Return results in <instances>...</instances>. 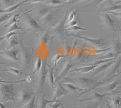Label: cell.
<instances>
[{"label": "cell", "mask_w": 121, "mask_h": 108, "mask_svg": "<svg viewBox=\"0 0 121 108\" xmlns=\"http://www.w3.org/2000/svg\"><path fill=\"white\" fill-rule=\"evenodd\" d=\"M19 52V59L21 61V66L23 68H27L30 66L33 58V49L27 47L21 43Z\"/></svg>", "instance_id": "obj_1"}, {"label": "cell", "mask_w": 121, "mask_h": 108, "mask_svg": "<svg viewBox=\"0 0 121 108\" xmlns=\"http://www.w3.org/2000/svg\"><path fill=\"white\" fill-rule=\"evenodd\" d=\"M0 100L3 102H15L14 86L12 84L0 83Z\"/></svg>", "instance_id": "obj_2"}, {"label": "cell", "mask_w": 121, "mask_h": 108, "mask_svg": "<svg viewBox=\"0 0 121 108\" xmlns=\"http://www.w3.org/2000/svg\"><path fill=\"white\" fill-rule=\"evenodd\" d=\"M100 15L103 27L112 32H117L118 31V24L110 14L108 12H101Z\"/></svg>", "instance_id": "obj_3"}, {"label": "cell", "mask_w": 121, "mask_h": 108, "mask_svg": "<svg viewBox=\"0 0 121 108\" xmlns=\"http://www.w3.org/2000/svg\"><path fill=\"white\" fill-rule=\"evenodd\" d=\"M70 81L73 82V84L78 87L84 88V89H87L88 87H90V86L93 87L98 83L91 78L84 77V76H79V77L76 78L75 80H70Z\"/></svg>", "instance_id": "obj_4"}, {"label": "cell", "mask_w": 121, "mask_h": 108, "mask_svg": "<svg viewBox=\"0 0 121 108\" xmlns=\"http://www.w3.org/2000/svg\"><path fill=\"white\" fill-rule=\"evenodd\" d=\"M68 36H73L75 38H79L81 39L82 40L85 41L87 42L89 45H91L95 47H103L105 46V43L104 42L103 38H89L87 36H81L78 34H74V33H70L68 34Z\"/></svg>", "instance_id": "obj_5"}, {"label": "cell", "mask_w": 121, "mask_h": 108, "mask_svg": "<svg viewBox=\"0 0 121 108\" xmlns=\"http://www.w3.org/2000/svg\"><path fill=\"white\" fill-rule=\"evenodd\" d=\"M34 95H35V93L29 90L24 89L21 85V89L19 92L17 100L21 106H22L26 103H27L32 99V97H33Z\"/></svg>", "instance_id": "obj_6"}, {"label": "cell", "mask_w": 121, "mask_h": 108, "mask_svg": "<svg viewBox=\"0 0 121 108\" xmlns=\"http://www.w3.org/2000/svg\"><path fill=\"white\" fill-rule=\"evenodd\" d=\"M19 49L13 47L10 49H6L0 51V55L6 60L13 61H18L19 59Z\"/></svg>", "instance_id": "obj_7"}, {"label": "cell", "mask_w": 121, "mask_h": 108, "mask_svg": "<svg viewBox=\"0 0 121 108\" xmlns=\"http://www.w3.org/2000/svg\"><path fill=\"white\" fill-rule=\"evenodd\" d=\"M47 73H48V68L46 60H43V65L38 73V89H41L44 86L45 81L47 80Z\"/></svg>", "instance_id": "obj_8"}, {"label": "cell", "mask_w": 121, "mask_h": 108, "mask_svg": "<svg viewBox=\"0 0 121 108\" xmlns=\"http://www.w3.org/2000/svg\"><path fill=\"white\" fill-rule=\"evenodd\" d=\"M24 22L25 26L28 29L33 30V31H39L43 30L42 27L38 23L37 21L32 17H30L27 13H25L24 17Z\"/></svg>", "instance_id": "obj_9"}, {"label": "cell", "mask_w": 121, "mask_h": 108, "mask_svg": "<svg viewBox=\"0 0 121 108\" xmlns=\"http://www.w3.org/2000/svg\"><path fill=\"white\" fill-rule=\"evenodd\" d=\"M54 91L53 95V99L54 100H57V99L61 98L63 96H65L68 95L69 92L67 90V89L59 81H57V83L55 86V89Z\"/></svg>", "instance_id": "obj_10"}, {"label": "cell", "mask_w": 121, "mask_h": 108, "mask_svg": "<svg viewBox=\"0 0 121 108\" xmlns=\"http://www.w3.org/2000/svg\"><path fill=\"white\" fill-rule=\"evenodd\" d=\"M112 52L114 55V58H116L121 54V43L119 39H113L112 40Z\"/></svg>", "instance_id": "obj_11"}, {"label": "cell", "mask_w": 121, "mask_h": 108, "mask_svg": "<svg viewBox=\"0 0 121 108\" xmlns=\"http://www.w3.org/2000/svg\"><path fill=\"white\" fill-rule=\"evenodd\" d=\"M115 61V60H113V61H110V62L102 64H100V65L98 66L95 70H94V72L92 74V76H96V75H98L100 73L102 72H104L105 71H107L110 68V66H112L113 64V63Z\"/></svg>", "instance_id": "obj_12"}, {"label": "cell", "mask_w": 121, "mask_h": 108, "mask_svg": "<svg viewBox=\"0 0 121 108\" xmlns=\"http://www.w3.org/2000/svg\"><path fill=\"white\" fill-rule=\"evenodd\" d=\"M109 93H107L105 94H100L99 93L97 92L96 91H94L92 93V94L87 99H82V100H79V101L80 102H84V101H101L104 99L105 97Z\"/></svg>", "instance_id": "obj_13"}, {"label": "cell", "mask_w": 121, "mask_h": 108, "mask_svg": "<svg viewBox=\"0 0 121 108\" xmlns=\"http://www.w3.org/2000/svg\"><path fill=\"white\" fill-rule=\"evenodd\" d=\"M121 64V55L118 56V57L116 58V59L115 60V61L113 63V65L112 66H110V69L109 68L108 69L107 73L106 74H107L108 76H112L113 74L117 72V71L118 70L119 68H120V66Z\"/></svg>", "instance_id": "obj_14"}, {"label": "cell", "mask_w": 121, "mask_h": 108, "mask_svg": "<svg viewBox=\"0 0 121 108\" xmlns=\"http://www.w3.org/2000/svg\"><path fill=\"white\" fill-rule=\"evenodd\" d=\"M46 94H43L39 97L38 99L37 100V108H47V106L50 103L55 102L56 100H48L45 99V97L46 95Z\"/></svg>", "instance_id": "obj_15"}, {"label": "cell", "mask_w": 121, "mask_h": 108, "mask_svg": "<svg viewBox=\"0 0 121 108\" xmlns=\"http://www.w3.org/2000/svg\"><path fill=\"white\" fill-rule=\"evenodd\" d=\"M48 73H47V81L48 83V85H50V87L52 89V90L53 91L54 89H55V76H54L53 74V68H52V66L48 65Z\"/></svg>", "instance_id": "obj_16"}, {"label": "cell", "mask_w": 121, "mask_h": 108, "mask_svg": "<svg viewBox=\"0 0 121 108\" xmlns=\"http://www.w3.org/2000/svg\"><path fill=\"white\" fill-rule=\"evenodd\" d=\"M57 12L56 10H54L53 9L49 13L45 15L44 17H43V18H40V22H41L42 24H48L50 22H51L55 18V15L56 14Z\"/></svg>", "instance_id": "obj_17"}, {"label": "cell", "mask_w": 121, "mask_h": 108, "mask_svg": "<svg viewBox=\"0 0 121 108\" xmlns=\"http://www.w3.org/2000/svg\"><path fill=\"white\" fill-rule=\"evenodd\" d=\"M54 8H55V7L49 6V5L42 6V7H40L38 9L36 14H37L39 18L40 19V18H43V17L46 15L48 13H49Z\"/></svg>", "instance_id": "obj_18"}, {"label": "cell", "mask_w": 121, "mask_h": 108, "mask_svg": "<svg viewBox=\"0 0 121 108\" xmlns=\"http://www.w3.org/2000/svg\"><path fill=\"white\" fill-rule=\"evenodd\" d=\"M73 10V8L69 10L66 12V14H65L64 17H63V18H62V19L61 20V21L59 22L58 25L56 26L53 29V30L55 32H63V31H64L65 29V22H66L67 17V15L69 13V12H70V10Z\"/></svg>", "instance_id": "obj_19"}, {"label": "cell", "mask_w": 121, "mask_h": 108, "mask_svg": "<svg viewBox=\"0 0 121 108\" xmlns=\"http://www.w3.org/2000/svg\"><path fill=\"white\" fill-rule=\"evenodd\" d=\"M98 66L88 65L87 66H83L81 67V68H75V69H71L70 71V72H81V73H88V72H90V71H94Z\"/></svg>", "instance_id": "obj_20"}, {"label": "cell", "mask_w": 121, "mask_h": 108, "mask_svg": "<svg viewBox=\"0 0 121 108\" xmlns=\"http://www.w3.org/2000/svg\"><path fill=\"white\" fill-rule=\"evenodd\" d=\"M63 86H64L65 88L67 89V90L69 92H73L76 91V90H79L80 92H83L85 90V89L84 88H81V87H79L78 86H77L76 85H75L74 84L72 83H62Z\"/></svg>", "instance_id": "obj_21"}, {"label": "cell", "mask_w": 121, "mask_h": 108, "mask_svg": "<svg viewBox=\"0 0 121 108\" xmlns=\"http://www.w3.org/2000/svg\"><path fill=\"white\" fill-rule=\"evenodd\" d=\"M50 39V35L49 31H47L42 33L38 38V44L39 45H43V44H47L48 41Z\"/></svg>", "instance_id": "obj_22"}, {"label": "cell", "mask_w": 121, "mask_h": 108, "mask_svg": "<svg viewBox=\"0 0 121 108\" xmlns=\"http://www.w3.org/2000/svg\"><path fill=\"white\" fill-rule=\"evenodd\" d=\"M73 64L70 62V61H68L67 62L65 63V66L63 68V69H62L61 72H60V73L57 76V78H58V79H60L61 78L64 77V76L66 75L67 73L71 70V69L73 68Z\"/></svg>", "instance_id": "obj_23"}, {"label": "cell", "mask_w": 121, "mask_h": 108, "mask_svg": "<svg viewBox=\"0 0 121 108\" xmlns=\"http://www.w3.org/2000/svg\"><path fill=\"white\" fill-rule=\"evenodd\" d=\"M110 101V105L113 108H121V97L119 96H114L112 99L107 97Z\"/></svg>", "instance_id": "obj_24"}, {"label": "cell", "mask_w": 121, "mask_h": 108, "mask_svg": "<svg viewBox=\"0 0 121 108\" xmlns=\"http://www.w3.org/2000/svg\"><path fill=\"white\" fill-rule=\"evenodd\" d=\"M21 42L19 41L18 40V36L16 35H14L12 37H11L8 40V45H7V49H10L13 47H15L18 45H19L21 44Z\"/></svg>", "instance_id": "obj_25"}, {"label": "cell", "mask_w": 121, "mask_h": 108, "mask_svg": "<svg viewBox=\"0 0 121 108\" xmlns=\"http://www.w3.org/2000/svg\"><path fill=\"white\" fill-rule=\"evenodd\" d=\"M119 85V82L117 81H114L112 83H108L105 85L104 87V90L107 92H112L114 91L117 86Z\"/></svg>", "instance_id": "obj_26"}, {"label": "cell", "mask_w": 121, "mask_h": 108, "mask_svg": "<svg viewBox=\"0 0 121 108\" xmlns=\"http://www.w3.org/2000/svg\"><path fill=\"white\" fill-rule=\"evenodd\" d=\"M27 2H29V0H25V1H23L21 3H19L18 4H16L15 5L12 6H10V7H8L7 9H4V14H9V13H12L13 12L15 11V10L17 9V8L21 6V5L24 4L25 3H27Z\"/></svg>", "instance_id": "obj_27"}, {"label": "cell", "mask_w": 121, "mask_h": 108, "mask_svg": "<svg viewBox=\"0 0 121 108\" xmlns=\"http://www.w3.org/2000/svg\"><path fill=\"white\" fill-rule=\"evenodd\" d=\"M19 15V14H16L13 15L7 21V22L4 25V27H9L11 25H12L13 24L15 23V22H17L19 21V20L18 19V17Z\"/></svg>", "instance_id": "obj_28"}, {"label": "cell", "mask_w": 121, "mask_h": 108, "mask_svg": "<svg viewBox=\"0 0 121 108\" xmlns=\"http://www.w3.org/2000/svg\"><path fill=\"white\" fill-rule=\"evenodd\" d=\"M36 106V95H34L32 99L26 104L21 106L22 108H35Z\"/></svg>", "instance_id": "obj_29"}, {"label": "cell", "mask_w": 121, "mask_h": 108, "mask_svg": "<svg viewBox=\"0 0 121 108\" xmlns=\"http://www.w3.org/2000/svg\"><path fill=\"white\" fill-rule=\"evenodd\" d=\"M20 34V33H18L17 32H7L4 34V36H0V42L3 40H9L11 37L16 35Z\"/></svg>", "instance_id": "obj_30"}, {"label": "cell", "mask_w": 121, "mask_h": 108, "mask_svg": "<svg viewBox=\"0 0 121 108\" xmlns=\"http://www.w3.org/2000/svg\"><path fill=\"white\" fill-rule=\"evenodd\" d=\"M0 71H1V72H10V73H13V74L16 75H19L21 74L19 69H17V68H11V67L7 68V69H6L0 70Z\"/></svg>", "instance_id": "obj_31"}, {"label": "cell", "mask_w": 121, "mask_h": 108, "mask_svg": "<svg viewBox=\"0 0 121 108\" xmlns=\"http://www.w3.org/2000/svg\"><path fill=\"white\" fill-rule=\"evenodd\" d=\"M42 65H43V60L41 58H38L37 60H36V64H35V67L34 72L37 73L38 74L40 70L42 68Z\"/></svg>", "instance_id": "obj_32"}, {"label": "cell", "mask_w": 121, "mask_h": 108, "mask_svg": "<svg viewBox=\"0 0 121 108\" xmlns=\"http://www.w3.org/2000/svg\"><path fill=\"white\" fill-rule=\"evenodd\" d=\"M87 28H84L82 27L79 26L75 25L74 26L70 27L69 28H65L64 31H73V32H76V31H87Z\"/></svg>", "instance_id": "obj_33"}, {"label": "cell", "mask_w": 121, "mask_h": 108, "mask_svg": "<svg viewBox=\"0 0 121 108\" xmlns=\"http://www.w3.org/2000/svg\"><path fill=\"white\" fill-rule=\"evenodd\" d=\"M12 16V13L9 14H3L0 15V24H1L5 21H7Z\"/></svg>", "instance_id": "obj_34"}, {"label": "cell", "mask_w": 121, "mask_h": 108, "mask_svg": "<svg viewBox=\"0 0 121 108\" xmlns=\"http://www.w3.org/2000/svg\"><path fill=\"white\" fill-rule=\"evenodd\" d=\"M19 30H22V28L19 27L18 25H17V22H15V23L13 24L12 25L9 26L6 33H7V32H15V31H19Z\"/></svg>", "instance_id": "obj_35"}, {"label": "cell", "mask_w": 121, "mask_h": 108, "mask_svg": "<svg viewBox=\"0 0 121 108\" xmlns=\"http://www.w3.org/2000/svg\"><path fill=\"white\" fill-rule=\"evenodd\" d=\"M45 2V4H47V5L53 6V7L62 4V1H60V0H47V1Z\"/></svg>", "instance_id": "obj_36"}, {"label": "cell", "mask_w": 121, "mask_h": 108, "mask_svg": "<svg viewBox=\"0 0 121 108\" xmlns=\"http://www.w3.org/2000/svg\"><path fill=\"white\" fill-rule=\"evenodd\" d=\"M105 1V0H93V1L91 2L90 3L87 4L86 7H88V6L91 7V6H93V7H94V8L96 9L98 6H99V4H101L102 2Z\"/></svg>", "instance_id": "obj_37"}, {"label": "cell", "mask_w": 121, "mask_h": 108, "mask_svg": "<svg viewBox=\"0 0 121 108\" xmlns=\"http://www.w3.org/2000/svg\"><path fill=\"white\" fill-rule=\"evenodd\" d=\"M1 3L5 9H7L10 6H13L14 0H1Z\"/></svg>", "instance_id": "obj_38"}, {"label": "cell", "mask_w": 121, "mask_h": 108, "mask_svg": "<svg viewBox=\"0 0 121 108\" xmlns=\"http://www.w3.org/2000/svg\"><path fill=\"white\" fill-rule=\"evenodd\" d=\"M62 104L61 103L60 101L56 100V101H55V102L49 103V104H48V106H47V107H48V108H59V107L61 106Z\"/></svg>", "instance_id": "obj_39"}, {"label": "cell", "mask_w": 121, "mask_h": 108, "mask_svg": "<svg viewBox=\"0 0 121 108\" xmlns=\"http://www.w3.org/2000/svg\"><path fill=\"white\" fill-rule=\"evenodd\" d=\"M77 11H74V10H73L71 13H70V14L69 15V17H68V21L70 22V21L73 20L74 18V17H75V15L76 14Z\"/></svg>", "instance_id": "obj_40"}, {"label": "cell", "mask_w": 121, "mask_h": 108, "mask_svg": "<svg viewBox=\"0 0 121 108\" xmlns=\"http://www.w3.org/2000/svg\"><path fill=\"white\" fill-rule=\"evenodd\" d=\"M108 13L121 19V11H110L108 12Z\"/></svg>", "instance_id": "obj_41"}, {"label": "cell", "mask_w": 121, "mask_h": 108, "mask_svg": "<svg viewBox=\"0 0 121 108\" xmlns=\"http://www.w3.org/2000/svg\"><path fill=\"white\" fill-rule=\"evenodd\" d=\"M77 23H78L77 20H76V19H73V20H72V21L68 22L67 26L66 27V28H69V27H72V26H74L75 25H77Z\"/></svg>", "instance_id": "obj_42"}, {"label": "cell", "mask_w": 121, "mask_h": 108, "mask_svg": "<svg viewBox=\"0 0 121 108\" xmlns=\"http://www.w3.org/2000/svg\"><path fill=\"white\" fill-rule=\"evenodd\" d=\"M46 1H47V0H29V3H39V2Z\"/></svg>", "instance_id": "obj_43"}, {"label": "cell", "mask_w": 121, "mask_h": 108, "mask_svg": "<svg viewBox=\"0 0 121 108\" xmlns=\"http://www.w3.org/2000/svg\"><path fill=\"white\" fill-rule=\"evenodd\" d=\"M106 103H106L105 108H113L112 106H111V105H110V103L108 102V101L107 99H106Z\"/></svg>", "instance_id": "obj_44"}, {"label": "cell", "mask_w": 121, "mask_h": 108, "mask_svg": "<svg viewBox=\"0 0 121 108\" xmlns=\"http://www.w3.org/2000/svg\"><path fill=\"white\" fill-rule=\"evenodd\" d=\"M62 57H63V55H58V57H57L56 59H54L55 60V64L56 65V63L58 62V61L59 60H60V58H61Z\"/></svg>", "instance_id": "obj_45"}, {"label": "cell", "mask_w": 121, "mask_h": 108, "mask_svg": "<svg viewBox=\"0 0 121 108\" xmlns=\"http://www.w3.org/2000/svg\"><path fill=\"white\" fill-rule=\"evenodd\" d=\"M0 108H6L3 103L0 102Z\"/></svg>", "instance_id": "obj_46"}, {"label": "cell", "mask_w": 121, "mask_h": 108, "mask_svg": "<svg viewBox=\"0 0 121 108\" xmlns=\"http://www.w3.org/2000/svg\"><path fill=\"white\" fill-rule=\"evenodd\" d=\"M119 40L121 43V31H119Z\"/></svg>", "instance_id": "obj_47"}, {"label": "cell", "mask_w": 121, "mask_h": 108, "mask_svg": "<svg viewBox=\"0 0 121 108\" xmlns=\"http://www.w3.org/2000/svg\"><path fill=\"white\" fill-rule=\"evenodd\" d=\"M26 80L28 82H30V81L32 80V78H31V77H30V76H29V77L27 78V79Z\"/></svg>", "instance_id": "obj_48"}, {"label": "cell", "mask_w": 121, "mask_h": 108, "mask_svg": "<svg viewBox=\"0 0 121 108\" xmlns=\"http://www.w3.org/2000/svg\"><path fill=\"white\" fill-rule=\"evenodd\" d=\"M4 14V9H0V15Z\"/></svg>", "instance_id": "obj_49"}, {"label": "cell", "mask_w": 121, "mask_h": 108, "mask_svg": "<svg viewBox=\"0 0 121 108\" xmlns=\"http://www.w3.org/2000/svg\"><path fill=\"white\" fill-rule=\"evenodd\" d=\"M95 108H102V105H100L99 106H96V107H95Z\"/></svg>", "instance_id": "obj_50"}, {"label": "cell", "mask_w": 121, "mask_h": 108, "mask_svg": "<svg viewBox=\"0 0 121 108\" xmlns=\"http://www.w3.org/2000/svg\"><path fill=\"white\" fill-rule=\"evenodd\" d=\"M64 2H65V3H66V2H69L70 1H71V0H62Z\"/></svg>", "instance_id": "obj_51"}, {"label": "cell", "mask_w": 121, "mask_h": 108, "mask_svg": "<svg viewBox=\"0 0 121 108\" xmlns=\"http://www.w3.org/2000/svg\"><path fill=\"white\" fill-rule=\"evenodd\" d=\"M86 108H94V107H92V106H87Z\"/></svg>", "instance_id": "obj_52"}, {"label": "cell", "mask_w": 121, "mask_h": 108, "mask_svg": "<svg viewBox=\"0 0 121 108\" xmlns=\"http://www.w3.org/2000/svg\"><path fill=\"white\" fill-rule=\"evenodd\" d=\"M5 64V63H3L1 61H0V64Z\"/></svg>", "instance_id": "obj_53"}, {"label": "cell", "mask_w": 121, "mask_h": 108, "mask_svg": "<svg viewBox=\"0 0 121 108\" xmlns=\"http://www.w3.org/2000/svg\"><path fill=\"white\" fill-rule=\"evenodd\" d=\"M87 1V0H79L78 1Z\"/></svg>", "instance_id": "obj_54"}, {"label": "cell", "mask_w": 121, "mask_h": 108, "mask_svg": "<svg viewBox=\"0 0 121 108\" xmlns=\"http://www.w3.org/2000/svg\"><path fill=\"white\" fill-rule=\"evenodd\" d=\"M61 108H65V107L62 104V105H61Z\"/></svg>", "instance_id": "obj_55"}, {"label": "cell", "mask_w": 121, "mask_h": 108, "mask_svg": "<svg viewBox=\"0 0 121 108\" xmlns=\"http://www.w3.org/2000/svg\"><path fill=\"white\" fill-rule=\"evenodd\" d=\"M2 76V74H1V73H0V77H1Z\"/></svg>", "instance_id": "obj_56"}, {"label": "cell", "mask_w": 121, "mask_h": 108, "mask_svg": "<svg viewBox=\"0 0 121 108\" xmlns=\"http://www.w3.org/2000/svg\"><path fill=\"white\" fill-rule=\"evenodd\" d=\"M15 1H16V2H17V1H19V0H15Z\"/></svg>", "instance_id": "obj_57"}, {"label": "cell", "mask_w": 121, "mask_h": 108, "mask_svg": "<svg viewBox=\"0 0 121 108\" xmlns=\"http://www.w3.org/2000/svg\"></svg>", "instance_id": "obj_58"}, {"label": "cell", "mask_w": 121, "mask_h": 108, "mask_svg": "<svg viewBox=\"0 0 121 108\" xmlns=\"http://www.w3.org/2000/svg\"><path fill=\"white\" fill-rule=\"evenodd\" d=\"M118 1H119V0H118Z\"/></svg>", "instance_id": "obj_59"}]
</instances>
